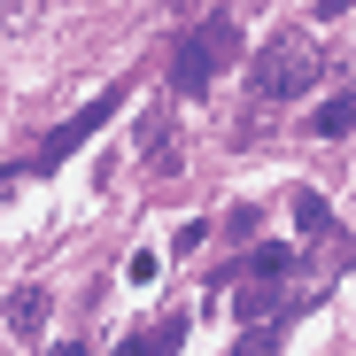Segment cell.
<instances>
[{
    "mask_svg": "<svg viewBox=\"0 0 356 356\" xmlns=\"http://www.w3.org/2000/svg\"><path fill=\"white\" fill-rule=\"evenodd\" d=\"M318 70H325L318 39H310V31H279V39L256 54V93H264V101H294V93L318 86Z\"/></svg>",
    "mask_w": 356,
    "mask_h": 356,
    "instance_id": "obj_1",
    "label": "cell"
},
{
    "mask_svg": "<svg viewBox=\"0 0 356 356\" xmlns=\"http://www.w3.org/2000/svg\"><path fill=\"white\" fill-rule=\"evenodd\" d=\"M225 63H232V16H209L202 31L178 39V54H170V93H202Z\"/></svg>",
    "mask_w": 356,
    "mask_h": 356,
    "instance_id": "obj_2",
    "label": "cell"
},
{
    "mask_svg": "<svg viewBox=\"0 0 356 356\" xmlns=\"http://www.w3.org/2000/svg\"><path fill=\"white\" fill-rule=\"evenodd\" d=\"M116 101H124V93H116V86H108V93H93V101H86L78 116H63V124H54V132H47V140H39V147H31V155L16 163V170H24V178H47V170L63 163L70 147H86V140H93V132L108 124V116H116Z\"/></svg>",
    "mask_w": 356,
    "mask_h": 356,
    "instance_id": "obj_3",
    "label": "cell"
},
{
    "mask_svg": "<svg viewBox=\"0 0 356 356\" xmlns=\"http://www.w3.org/2000/svg\"><path fill=\"white\" fill-rule=\"evenodd\" d=\"M186 325H194L186 310H170V318H155V325H140V333H132L124 348H116V356H178V341H186Z\"/></svg>",
    "mask_w": 356,
    "mask_h": 356,
    "instance_id": "obj_4",
    "label": "cell"
},
{
    "mask_svg": "<svg viewBox=\"0 0 356 356\" xmlns=\"http://www.w3.org/2000/svg\"><path fill=\"white\" fill-rule=\"evenodd\" d=\"M286 310V286H271V279H248L241 294H232V318H241V325H271Z\"/></svg>",
    "mask_w": 356,
    "mask_h": 356,
    "instance_id": "obj_5",
    "label": "cell"
},
{
    "mask_svg": "<svg viewBox=\"0 0 356 356\" xmlns=\"http://www.w3.org/2000/svg\"><path fill=\"white\" fill-rule=\"evenodd\" d=\"M310 132H318V140H341V132H356V93H325V101L310 108Z\"/></svg>",
    "mask_w": 356,
    "mask_h": 356,
    "instance_id": "obj_6",
    "label": "cell"
},
{
    "mask_svg": "<svg viewBox=\"0 0 356 356\" xmlns=\"http://www.w3.org/2000/svg\"><path fill=\"white\" fill-rule=\"evenodd\" d=\"M279 271H294V241H264L248 264H232L225 279H279Z\"/></svg>",
    "mask_w": 356,
    "mask_h": 356,
    "instance_id": "obj_7",
    "label": "cell"
},
{
    "mask_svg": "<svg viewBox=\"0 0 356 356\" xmlns=\"http://www.w3.org/2000/svg\"><path fill=\"white\" fill-rule=\"evenodd\" d=\"M8 325H16V333H39V325H47V294H39V286H24L16 302H8Z\"/></svg>",
    "mask_w": 356,
    "mask_h": 356,
    "instance_id": "obj_8",
    "label": "cell"
},
{
    "mask_svg": "<svg viewBox=\"0 0 356 356\" xmlns=\"http://www.w3.org/2000/svg\"><path fill=\"white\" fill-rule=\"evenodd\" d=\"M286 217H294V232H325V202H318L310 186H294V202H286Z\"/></svg>",
    "mask_w": 356,
    "mask_h": 356,
    "instance_id": "obj_9",
    "label": "cell"
},
{
    "mask_svg": "<svg viewBox=\"0 0 356 356\" xmlns=\"http://www.w3.org/2000/svg\"><path fill=\"white\" fill-rule=\"evenodd\" d=\"M279 341H286L279 325H248V333H241V341H232L225 356H279Z\"/></svg>",
    "mask_w": 356,
    "mask_h": 356,
    "instance_id": "obj_10",
    "label": "cell"
},
{
    "mask_svg": "<svg viewBox=\"0 0 356 356\" xmlns=\"http://www.w3.org/2000/svg\"><path fill=\"white\" fill-rule=\"evenodd\" d=\"M124 271H132V286H147V279H155V271H163V264H155V248H140V256H132V264H124Z\"/></svg>",
    "mask_w": 356,
    "mask_h": 356,
    "instance_id": "obj_11",
    "label": "cell"
},
{
    "mask_svg": "<svg viewBox=\"0 0 356 356\" xmlns=\"http://www.w3.org/2000/svg\"><path fill=\"white\" fill-rule=\"evenodd\" d=\"M54 356H86V348H78V341H63V348H54Z\"/></svg>",
    "mask_w": 356,
    "mask_h": 356,
    "instance_id": "obj_12",
    "label": "cell"
}]
</instances>
